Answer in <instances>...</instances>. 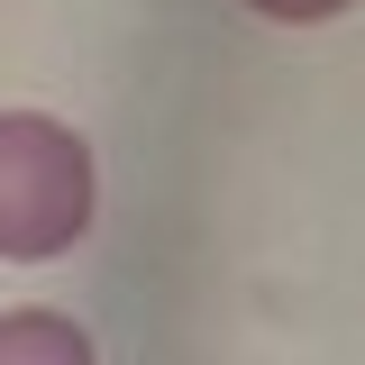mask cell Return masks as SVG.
I'll return each instance as SVG.
<instances>
[{"mask_svg": "<svg viewBox=\"0 0 365 365\" xmlns=\"http://www.w3.org/2000/svg\"><path fill=\"white\" fill-rule=\"evenodd\" d=\"M91 228V146L37 110L0 119V256L37 265Z\"/></svg>", "mask_w": 365, "mask_h": 365, "instance_id": "1", "label": "cell"}, {"mask_svg": "<svg viewBox=\"0 0 365 365\" xmlns=\"http://www.w3.org/2000/svg\"><path fill=\"white\" fill-rule=\"evenodd\" d=\"M256 19H283V28H311V19H338V9H356V0H247Z\"/></svg>", "mask_w": 365, "mask_h": 365, "instance_id": "2", "label": "cell"}]
</instances>
